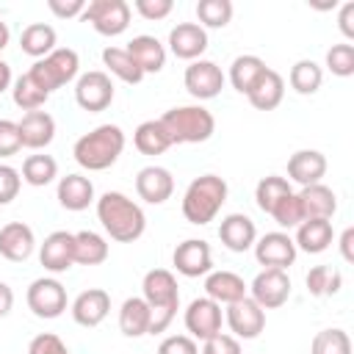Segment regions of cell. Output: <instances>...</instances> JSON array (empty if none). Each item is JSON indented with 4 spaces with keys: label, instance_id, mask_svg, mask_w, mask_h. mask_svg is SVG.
I'll list each match as a JSON object with an SVG mask.
<instances>
[{
    "label": "cell",
    "instance_id": "1",
    "mask_svg": "<svg viewBox=\"0 0 354 354\" xmlns=\"http://www.w3.org/2000/svg\"><path fill=\"white\" fill-rule=\"evenodd\" d=\"M97 218L102 230L111 235V241H119V243H133L147 230L144 210L122 191H105L97 199Z\"/></svg>",
    "mask_w": 354,
    "mask_h": 354
},
{
    "label": "cell",
    "instance_id": "2",
    "mask_svg": "<svg viewBox=\"0 0 354 354\" xmlns=\"http://www.w3.org/2000/svg\"><path fill=\"white\" fill-rule=\"evenodd\" d=\"M141 290H144L141 299L149 304V313H152L149 335L166 332L169 324L177 315V307H180V288H177L174 274L166 271V268H152V271L144 274Z\"/></svg>",
    "mask_w": 354,
    "mask_h": 354
},
{
    "label": "cell",
    "instance_id": "3",
    "mask_svg": "<svg viewBox=\"0 0 354 354\" xmlns=\"http://www.w3.org/2000/svg\"><path fill=\"white\" fill-rule=\"evenodd\" d=\"M124 149V133L119 124H100L94 127L91 133H83L75 147H72V155L75 160L88 169V171H102L108 166H113L119 160Z\"/></svg>",
    "mask_w": 354,
    "mask_h": 354
},
{
    "label": "cell",
    "instance_id": "4",
    "mask_svg": "<svg viewBox=\"0 0 354 354\" xmlns=\"http://www.w3.org/2000/svg\"><path fill=\"white\" fill-rule=\"evenodd\" d=\"M227 202V183L218 174H202L196 180H191V185L185 188L183 196V216L188 224H210L221 205Z\"/></svg>",
    "mask_w": 354,
    "mask_h": 354
},
{
    "label": "cell",
    "instance_id": "5",
    "mask_svg": "<svg viewBox=\"0 0 354 354\" xmlns=\"http://www.w3.org/2000/svg\"><path fill=\"white\" fill-rule=\"evenodd\" d=\"M158 122L166 130L171 147L174 144H202L216 130L213 113L207 108H202V105H180V108H171Z\"/></svg>",
    "mask_w": 354,
    "mask_h": 354
},
{
    "label": "cell",
    "instance_id": "6",
    "mask_svg": "<svg viewBox=\"0 0 354 354\" xmlns=\"http://www.w3.org/2000/svg\"><path fill=\"white\" fill-rule=\"evenodd\" d=\"M77 69H80L77 53H75L72 47H55L50 55L39 58V61L28 69V75H30V80H33L41 91L53 94L55 88H61V86H66L69 80H75V77H77Z\"/></svg>",
    "mask_w": 354,
    "mask_h": 354
},
{
    "label": "cell",
    "instance_id": "7",
    "mask_svg": "<svg viewBox=\"0 0 354 354\" xmlns=\"http://www.w3.org/2000/svg\"><path fill=\"white\" fill-rule=\"evenodd\" d=\"M80 19L88 22L102 36H119L130 25V6L124 0H91L86 3Z\"/></svg>",
    "mask_w": 354,
    "mask_h": 354
},
{
    "label": "cell",
    "instance_id": "8",
    "mask_svg": "<svg viewBox=\"0 0 354 354\" xmlns=\"http://www.w3.org/2000/svg\"><path fill=\"white\" fill-rule=\"evenodd\" d=\"M25 299L36 318H58L66 310V288L53 277L33 279Z\"/></svg>",
    "mask_w": 354,
    "mask_h": 354
},
{
    "label": "cell",
    "instance_id": "9",
    "mask_svg": "<svg viewBox=\"0 0 354 354\" xmlns=\"http://www.w3.org/2000/svg\"><path fill=\"white\" fill-rule=\"evenodd\" d=\"M75 100L83 111L88 113H100L105 111L111 102H113V83H111V75L108 72H100V69H91V72H83L75 83Z\"/></svg>",
    "mask_w": 354,
    "mask_h": 354
},
{
    "label": "cell",
    "instance_id": "10",
    "mask_svg": "<svg viewBox=\"0 0 354 354\" xmlns=\"http://www.w3.org/2000/svg\"><path fill=\"white\" fill-rule=\"evenodd\" d=\"M224 321H227V326H230L232 337H241V340H254V337H257V335L266 329V310H263V307H260L254 299L243 296L241 301L227 304Z\"/></svg>",
    "mask_w": 354,
    "mask_h": 354
},
{
    "label": "cell",
    "instance_id": "11",
    "mask_svg": "<svg viewBox=\"0 0 354 354\" xmlns=\"http://www.w3.org/2000/svg\"><path fill=\"white\" fill-rule=\"evenodd\" d=\"M249 299H254L263 310H277L288 301L290 296V277L279 268H263L252 285H249Z\"/></svg>",
    "mask_w": 354,
    "mask_h": 354
},
{
    "label": "cell",
    "instance_id": "12",
    "mask_svg": "<svg viewBox=\"0 0 354 354\" xmlns=\"http://www.w3.org/2000/svg\"><path fill=\"white\" fill-rule=\"evenodd\" d=\"M183 321H185V329L191 332L188 337H196V340L205 343L207 337H213V335L221 332V321H224L221 304H216V301L207 299V296H199V299H194V301L185 307Z\"/></svg>",
    "mask_w": 354,
    "mask_h": 354
},
{
    "label": "cell",
    "instance_id": "13",
    "mask_svg": "<svg viewBox=\"0 0 354 354\" xmlns=\"http://www.w3.org/2000/svg\"><path fill=\"white\" fill-rule=\"evenodd\" d=\"M183 83H185V88H188L191 97H196V100H213L224 88V72H221L218 64L199 58V61H191V66H185Z\"/></svg>",
    "mask_w": 354,
    "mask_h": 354
},
{
    "label": "cell",
    "instance_id": "14",
    "mask_svg": "<svg viewBox=\"0 0 354 354\" xmlns=\"http://www.w3.org/2000/svg\"><path fill=\"white\" fill-rule=\"evenodd\" d=\"M171 263L177 268V274L183 277H207L213 271V252L210 243L202 238H188L183 243H177Z\"/></svg>",
    "mask_w": 354,
    "mask_h": 354
},
{
    "label": "cell",
    "instance_id": "15",
    "mask_svg": "<svg viewBox=\"0 0 354 354\" xmlns=\"http://www.w3.org/2000/svg\"><path fill=\"white\" fill-rule=\"evenodd\" d=\"M39 263L44 266V271L50 274H64L75 266V232L66 230H55L44 238L41 249H39Z\"/></svg>",
    "mask_w": 354,
    "mask_h": 354
},
{
    "label": "cell",
    "instance_id": "16",
    "mask_svg": "<svg viewBox=\"0 0 354 354\" xmlns=\"http://www.w3.org/2000/svg\"><path fill=\"white\" fill-rule=\"evenodd\" d=\"M296 243L288 232H266L260 241H254V257L263 268H279L285 271L296 260Z\"/></svg>",
    "mask_w": 354,
    "mask_h": 354
},
{
    "label": "cell",
    "instance_id": "17",
    "mask_svg": "<svg viewBox=\"0 0 354 354\" xmlns=\"http://www.w3.org/2000/svg\"><path fill=\"white\" fill-rule=\"evenodd\" d=\"M169 50L183 61H199L207 50V30L199 22H177L169 30Z\"/></svg>",
    "mask_w": 354,
    "mask_h": 354
},
{
    "label": "cell",
    "instance_id": "18",
    "mask_svg": "<svg viewBox=\"0 0 354 354\" xmlns=\"http://www.w3.org/2000/svg\"><path fill=\"white\" fill-rule=\"evenodd\" d=\"M136 194L149 205H163L174 194V177L163 166H144L136 174Z\"/></svg>",
    "mask_w": 354,
    "mask_h": 354
},
{
    "label": "cell",
    "instance_id": "19",
    "mask_svg": "<svg viewBox=\"0 0 354 354\" xmlns=\"http://www.w3.org/2000/svg\"><path fill=\"white\" fill-rule=\"evenodd\" d=\"M36 249L33 230L25 221H8L0 227V254L11 263H25Z\"/></svg>",
    "mask_w": 354,
    "mask_h": 354
},
{
    "label": "cell",
    "instance_id": "20",
    "mask_svg": "<svg viewBox=\"0 0 354 354\" xmlns=\"http://www.w3.org/2000/svg\"><path fill=\"white\" fill-rule=\"evenodd\" d=\"M111 313V296L102 288H88L72 301V318L80 326H100Z\"/></svg>",
    "mask_w": 354,
    "mask_h": 354
},
{
    "label": "cell",
    "instance_id": "21",
    "mask_svg": "<svg viewBox=\"0 0 354 354\" xmlns=\"http://www.w3.org/2000/svg\"><path fill=\"white\" fill-rule=\"evenodd\" d=\"M218 238L230 252H246L257 241V227L246 213H230L221 218Z\"/></svg>",
    "mask_w": 354,
    "mask_h": 354
},
{
    "label": "cell",
    "instance_id": "22",
    "mask_svg": "<svg viewBox=\"0 0 354 354\" xmlns=\"http://www.w3.org/2000/svg\"><path fill=\"white\" fill-rule=\"evenodd\" d=\"M17 127H19L22 147H28V149H44L55 138V119L47 111H30V113H25L17 122Z\"/></svg>",
    "mask_w": 354,
    "mask_h": 354
},
{
    "label": "cell",
    "instance_id": "23",
    "mask_svg": "<svg viewBox=\"0 0 354 354\" xmlns=\"http://www.w3.org/2000/svg\"><path fill=\"white\" fill-rule=\"evenodd\" d=\"M326 174V158L318 149H299L288 158V180L304 185H315L321 183V177Z\"/></svg>",
    "mask_w": 354,
    "mask_h": 354
},
{
    "label": "cell",
    "instance_id": "24",
    "mask_svg": "<svg viewBox=\"0 0 354 354\" xmlns=\"http://www.w3.org/2000/svg\"><path fill=\"white\" fill-rule=\"evenodd\" d=\"M124 50L130 53V58L138 64V69L144 75H155V72H160L166 66V47L155 36H147V33L133 36Z\"/></svg>",
    "mask_w": 354,
    "mask_h": 354
},
{
    "label": "cell",
    "instance_id": "25",
    "mask_svg": "<svg viewBox=\"0 0 354 354\" xmlns=\"http://www.w3.org/2000/svg\"><path fill=\"white\" fill-rule=\"evenodd\" d=\"M249 285L243 282V277H238L235 271H210L205 277V293L207 299H213L216 304H232L241 301L246 296Z\"/></svg>",
    "mask_w": 354,
    "mask_h": 354
},
{
    "label": "cell",
    "instance_id": "26",
    "mask_svg": "<svg viewBox=\"0 0 354 354\" xmlns=\"http://www.w3.org/2000/svg\"><path fill=\"white\" fill-rule=\"evenodd\" d=\"M335 232H332V221L329 218H304L299 227H296V249L307 252V254H321L329 249Z\"/></svg>",
    "mask_w": 354,
    "mask_h": 354
},
{
    "label": "cell",
    "instance_id": "27",
    "mask_svg": "<svg viewBox=\"0 0 354 354\" xmlns=\"http://www.w3.org/2000/svg\"><path fill=\"white\" fill-rule=\"evenodd\" d=\"M299 202L304 210V218H332L337 210V196L329 185L315 183V185H304L299 191Z\"/></svg>",
    "mask_w": 354,
    "mask_h": 354
},
{
    "label": "cell",
    "instance_id": "28",
    "mask_svg": "<svg viewBox=\"0 0 354 354\" xmlns=\"http://www.w3.org/2000/svg\"><path fill=\"white\" fill-rule=\"evenodd\" d=\"M58 202L66 210H86L94 202V185L83 174H66L58 180Z\"/></svg>",
    "mask_w": 354,
    "mask_h": 354
},
{
    "label": "cell",
    "instance_id": "29",
    "mask_svg": "<svg viewBox=\"0 0 354 354\" xmlns=\"http://www.w3.org/2000/svg\"><path fill=\"white\" fill-rule=\"evenodd\" d=\"M149 321H152V313H149V304L141 296L124 299V304L119 310V329H122V335H127V337L149 335Z\"/></svg>",
    "mask_w": 354,
    "mask_h": 354
},
{
    "label": "cell",
    "instance_id": "30",
    "mask_svg": "<svg viewBox=\"0 0 354 354\" xmlns=\"http://www.w3.org/2000/svg\"><path fill=\"white\" fill-rule=\"evenodd\" d=\"M266 69L268 66H266L263 58H257V55H238L232 61V66H230V83H232L235 91L249 94L260 83V77L266 75Z\"/></svg>",
    "mask_w": 354,
    "mask_h": 354
},
{
    "label": "cell",
    "instance_id": "31",
    "mask_svg": "<svg viewBox=\"0 0 354 354\" xmlns=\"http://www.w3.org/2000/svg\"><path fill=\"white\" fill-rule=\"evenodd\" d=\"M249 102L257 108V111H274L282 97H285V80L277 69H266V75L260 77V83L246 94Z\"/></svg>",
    "mask_w": 354,
    "mask_h": 354
},
{
    "label": "cell",
    "instance_id": "32",
    "mask_svg": "<svg viewBox=\"0 0 354 354\" xmlns=\"http://www.w3.org/2000/svg\"><path fill=\"white\" fill-rule=\"evenodd\" d=\"M55 28L47 25V22H33L22 30L19 36V47L25 55H33V58H44L55 50Z\"/></svg>",
    "mask_w": 354,
    "mask_h": 354
},
{
    "label": "cell",
    "instance_id": "33",
    "mask_svg": "<svg viewBox=\"0 0 354 354\" xmlns=\"http://www.w3.org/2000/svg\"><path fill=\"white\" fill-rule=\"evenodd\" d=\"M105 260H108V241L100 232H91V230L75 232V263L100 266Z\"/></svg>",
    "mask_w": 354,
    "mask_h": 354
},
{
    "label": "cell",
    "instance_id": "34",
    "mask_svg": "<svg viewBox=\"0 0 354 354\" xmlns=\"http://www.w3.org/2000/svg\"><path fill=\"white\" fill-rule=\"evenodd\" d=\"M133 144H136V149L141 155H163L171 147V141H169V136H166V130L160 127L158 119L141 122L136 127V133H133Z\"/></svg>",
    "mask_w": 354,
    "mask_h": 354
},
{
    "label": "cell",
    "instance_id": "35",
    "mask_svg": "<svg viewBox=\"0 0 354 354\" xmlns=\"http://www.w3.org/2000/svg\"><path fill=\"white\" fill-rule=\"evenodd\" d=\"M102 64L108 66L111 75H116L119 80H124L130 86H136V83L144 80V72L138 69V64L130 58V53L124 47H105L102 50Z\"/></svg>",
    "mask_w": 354,
    "mask_h": 354
},
{
    "label": "cell",
    "instance_id": "36",
    "mask_svg": "<svg viewBox=\"0 0 354 354\" xmlns=\"http://www.w3.org/2000/svg\"><path fill=\"white\" fill-rule=\"evenodd\" d=\"M58 177V163L53 155H28L22 163V180L28 185H50Z\"/></svg>",
    "mask_w": 354,
    "mask_h": 354
},
{
    "label": "cell",
    "instance_id": "37",
    "mask_svg": "<svg viewBox=\"0 0 354 354\" xmlns=\"http://www.w3.org/2000/svg\"><path fill=\"white\" fill-rule=\"evenodd\" d=\"M293 188H290V183L285 180V177H279V174H268V177H263L260 183H257V188H254V202H257V207L263 210V213H271L274 207H277V202L282 199V196H288Z\"/></svg>",
    "mask_w": 354,
    "mask_h": 354
},
{
    "label": "cell",
    "instance_id": "38",
    "mask_svg": "<svg viewBox=\"0 0 354 354\" xmlns=\"http://www.w3.org/2000/svg\"><path fill=\"white\" fill-rule=\"evenodd\" d=\"M321 83H324V72H321V66L315 61L301 58V61H296L290 66V86H293V91H299V94H315L321 88Z\"/></svg>",
    "mask_w": 354,
    "mask_h": 354
},
{
    "label": "cell",
    "instance_id": "39",
    "mask_svg": "<svg viewBox=\"0 0 354 354\" xmlns=\"http://www.w3.org/2000/svg\"><path fill=\"white\" fill-rule=\"evenodd\" d=\"M11 97H14V105L17 108H22V111H41V105L47 102V91H41L33 80H30V75L25 72V75H19L17 80H14V88H11Z\"/></svg>",
    "mask_w": 354,
    "mask_h": 354
},
{
    "label": "cell",
    "instance_id": "40",
    "mask_svg": "<svg viewBox=\"0 0 354 354\" xmlns=\"http://www.w3.org/2000/svg\"><path fill=\"white\" fill-rule=\"evenodd\" d=\"M310 354H351V337L343 329H321L310 343Z\"/></svg>",
    "mask_w": 354,
    "mask_h": 354
},
{
    "label": "cell",
    "instance_id": "41",
    "mask_svg": "<svg viewBox=\"0 0 354 354\" xmlns=\"http://www.w3.org/2000/svg\"><path fill=\"white\" fill-rule=\"evenodd\" d=\"M196 17L202 28H224L232 19V3L230 0H199Z\"/></svg>",
    "mask_w": 354,
    "mask_h": 354
},
{
    "label": "cell",
    "instance_id": "42",
    "mask_svg": "<svg viewBox=\"0 0 354 354\" xmlns=\"http://www.w3.org/2000/svg\"><path fill=\"white\" fill-rule=\"evenodd\" d=\"M268 216H274V221H277L282 230H293V227H299V224L304 221V210H301L299 194L290 191L288 196H282V199L277 202V207H274Z\"/></svg>",
    "mask_w": 354,
    "mask_h": 354
},
{
    "label": "cell",
    "instance_id": "43",
    "mask_svg": "<svg viewBox=\"0 0 354 354\" xmlns=\"http://www.w3.org/2000/svg\"><path fill=\"white\" fill-rule=\"evenodd\" d=\"M326 69L337 77H348L354 75V44L343 41V44H332L326 50Z\"/></svg>",
    "mask_w": 354,
    "mask_h": 354
},
{
    "label": "cell",
    "instance_id": "44",
    "mask_svg": "<svg viewBox=\"0 0 354 354\" xmlns=\"http://www.w3.org/2000/svg\"><path fill=\"white\" fill-rule=\"evenodd\" d=\"M19 185H22V174L14 166L0 163V205L14 202L19 194Z\"/></svg>",
    "mask_w": 354,
    "mask_h": 354
},
{
    "label": "cell",
    "instance_id": "45",
    "mask_svg": "<svg viewBox=\"0 0 354 354\" xmlns=\"http://www.w3.org/2000/svg\"><path fill=\"white\" fill-rule=\"evenodd\" d=\"M22 149V138H19V127L11 119H0V158H11Z\"/></svg>",
    "mask_w": 354,
    "mask_h": 354
},
{
    "label": "cell",
    "instance_id": "46",
    "mask_svg": "<svg viewBox=\"0 0 354 354\" xmlns=\"http://www.w3.org/2000/svg\"><path fill=\"white\" fill-rule=\"evenodd\" d=\"M28 354H69V348L58 335L41 332L28 343Z\"/></svg>",
    "mask_w": 354,
    "mask_h": 354
},
{
    "label": "cell",
    "instance_id": "47",
    "mask_svg": "<svg viewBox=\"0 0 354 354\" xmlns=\"http://www.w3.org/2000/svg\"><path fill=\"white\" fill-rule=\"evenodd\" d=\"M158 354H199V346L188 335H169L160 340Z\"/></svg>",
    "mask_w": 354,
    "mask_h": 354
},
{
    "label": "cell",
    "instance_id": "48",
    "mask_svg": "<svg viewBox=\"0 0 354 354\" xmlns=\"http://www.w3.org/2000/svg\"><path fill=\"white\" fill-rule=\"evenodd\" d=\"M133 8H136L144 19L158 22V19H163V17H169V14H171L174 3H171V0H136V3H133Z\"/></svg>",
    "mask_w": 354,
    "mask_h": 354
},
{
    "label": "cell",
    "instance_id": "49",
    "mask_svg": "<svg viewBox=\"0 0 354 354\" xmlns=\"http://www.w3.org/2000/svg\"><path fill=\"white\" fill-rule=\"evenodd\" d=\"M202 354H243V351H241L238 337H232V335H221V332H218V335H213V337L205 340Z\"/></svg>",
    "mask_w": 354,
    "mask_h": 354
},
{
    "label": "cell",
    "instance_id": "50",
    "mask_svg": "<svg viewBox=\"0 0 354 354\" xmlns=\"http://www.w3.org/2000/svg\"><path fill=\"white\" fill-rule=\"evenodd\" d=\"M329 277H332V268H329V266H315V268H310V274H307V290H310V296H326Z\"/></svg>",
    "mask_w": 354,
    "mask_h": 354
},
{
    "label": "cell",
    "instance_id": "51",
    "mask_svg": "<svg viewBox=\"0 0 354 354\" xmlns=\"http://www.w3.org/2000/svg\"><path fill=\"white\" fill-rule=\"evenodd\" d=\"M47 8L55 17L69 19V17H80L86 11V0H47Z\"/></svg>",
    "mask_w": 354,
    "mask_h": 354
},
{
    "label": "cell",
    "instance_id": "52",
    "mask_svg": "<svg viewBox=\"0 0 354 354\" xmlns=\"http://www.w3.org/2000/svg\"><path fill=\"white\" fill-rule=\"evenodd\" d=\"M337 22H340V30H343V36L354 39V3H343V6H340Z\"/></svg>",
    "mask_w": 354,
    "mask_h": 354
},
{
    "label": "cell",
    "instance_id": "53",
    "mask_svg": "<svg viewBox=\"0 0 354 354\" xmlns=\"http://www.w3.org/2000/svg\"><path fill=\"white\" fill-rule=\"evenodd\" d=\"M340 254L346 263H354V227H346L340 235Z\"/></svg>",
    "mask_w": 354,
    "mask_h": 354
},
{
    "label": "cell",
    "instance_id": "54",
    "mask_svg": "<svg viewBox=\"0 0 354 354\" xmlns=\"http://www.w3.org/2000/svg\"><path fill=\"white\" fill-rule=\"evenodd\" d=\"M11 307H14V290L6 282H0V318H6Z\"/></svg>",
    "mask_w": 354,
    "mask_h": 354
},
{
    "label": "cell",
    "instance_id": "55",
    "mask_svg": "<svg viewBox=\"0 0 354 354\" xmlns=\"http://www.w3.org/2000/svg\"><path fill=\"white\" fill-rule=\"evenodd\" d=\"M8 86H11V66L0 58V94H3Z\"/></svg>",
    "mask_w": 354,
    "mask_h": 354
},
{
    "label": "cell",
    "instance_id": "56",
    "mask_svg": "<svg viewBox=\"0 0 354 354\" xmlns=\"http://www.w3.org/2000/svg\"><path fill=\"white\" fill-rule=\"evenodd\" d=\"M340 285H343V277H340V271H332V277H329V288H326V296L337 293V290H340Z\"/></svg>",
    "mask_w": 354,
    "mask_h": 354
},
{
    "label": "cell",
    "instance_id": "57",
    "mask_svg": "<svg viewBox=\"0 0 354 354\" xmlns=\"http://www.w3.org/2000/svg\"><path fill=\"white\" fill-rule=\"evenodd\" d=\"M8 39H11V30H8V25L0 19V50L8 47Z\"/></svg>",
    "mask_w": 354,
    "mask_h": 354
}]
</instances>
